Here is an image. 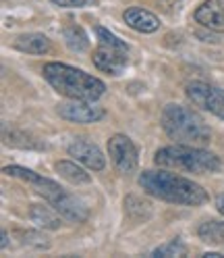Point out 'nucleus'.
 <instances>
[{
  "label": "nucleus",
  "mask_w": 224,
  "mask_h": 258,
  "mask_svg": "<svg viewBox=\"0 0 224 258\" xmlns=\"http://www.w3.org/2000/svg\"><path fill=\"white\" fill-rule=\"evenodd\" d=\"M187 98L193 102V106H199L207 112H212L218 119H224V90L218 86H212L207 82H189L185 86Z\"/></svg>",
  "instance_id": "6"
},
{
  "label": "nucleus",
  "mask_w": 224,
  "mask_h": 258,
  "mask_svg": "<svg viewBox=\"0 0 224 258\" xmlns=\"http://www.w3.org/2000/svg\"><path fill=\"white\" fill-rule=\"evenodd\" d=\"M93 31L98 36V48L93 52L95 69L115 77L121 75L127 67V62H129V48H127V44L119 36H115L110 29L102 25H95Z\"/></svg>",
  "instance_id": "5"
},
{
  "label": "nucleus",
  "mask_w": 224,
  "mask_h": 258,
  "mask_svg": "<svg viewBox=\"0 0 224 258\" xmlns=\"http://www.w3.org/2000/svg\"><path fill=\"white\" fill-rule=\"evenodd\" d=\"M67 152H69V156H73L75 160L83 163L85 167H89L93 171H102L106 167V158H104L102 150L95 146V144H91V142H87L83 138L75 140L67 148Z\"/></svg>",
  "instance_id": "10"
},
{
  "label": "nucleus",
  "mask_w": 224,
  "mask_h": 258,
  "mask_svg": "<svg viewBox=\"0 0 224 258\" xmlns=\"http://www.w3.org/2000/svg\"><path fill=\"white\" fill-rule=\"evenodd\" d=\"M42 73L46 82L60 96H65L69 100L95 102L106 92V84L102 79L93 77L77 67H71V64H65V62H46Z\"/></svg>",
  "instance_id": "2"
},
{
  "label": "nucleus",
  "mask_w": 224,
  "mask_h": 258,
  "mask_svg": "<svg viewBox=\"0 0 224 258\" xmlns=\"http://www.w3.org/2000/svg\"><path fill=\"white\" fill-rule=\"evenodd\" d=\"M62 38H65L67 48H69V50H73V52H85L89 48V38L85 34V29L79 27V25L65 27V31H62Z\"/></svg>",
  "instance_id": "18"
},
{
  "label": "nucleus",
  "mask_w": 224,
  "mask_h": 258,
  "mask_svg": "<svg viewBox=\"0 0 224 258\" xmlns=\"http://www.w3.org/2000/svg\"><path fill=\"white\" fill-rule=\"evenodd\" d=\"M52 206L71 223H85L87 217H89L87 206L79 198H75L73 194H69V191H62L60 196L52 202Z\"/></svg>",
  "instance_id": "13"
},
{
  "label": "nucleus",
  "mask_w": 224,
  "mask_h": 258,
  "mask_svg": "<svg viewBox=\"0 0 224 258\" xmlns=\"http://www.w3.org/2000/svg\"><path fill=\"white\" fill-rule=\"evenodd\" d=\"M50 3L60 7V9H81V7L93 5L95 0H50Z\"/></svg>",
  "instance_id": "22"
},
{
  "label": "nucleus",
  "mask_w": 224,
  "mask_h": 258,
  "mask_svg": "<svg viewBox=\"0 0 224 258\" xmlns=\"http://www.w3.org/2000/svg\"><path fill=\"white\" fill-rule=\"evenodd\" d=\"M29 219L42 229H58L62 225V217L54 206H44V204H34L29 208Z\"/></svg>",
  "instance_id": "15"
},
{
  "label": "nucleus",
  "mask_w": 224,
  "mask_h": 258,
  "mask_svg": "<svg viewBox=\"0 0 224 258\" xmlns=\"http://www.w3.org/2000/svg\"><path fill=\"white\" fill-rule=\"evenodd\" d=\"M123 21L131 29L139 31V34H154L160 27V19L156 15L148 9H141V7H129L123 13Z\"/></svg>",
  "instance_id": "12"
},
{
  "label": "nucleus",
  "mask_w": 224,
  "mask_h": 258,
  "mask_svg": "<svg viewBox=\"0 0 224 258\" xmlns=\"http://www.w3.org/2000/svg\"><path fill=\"white\" fill-rule=\"evenodd\" d=\"M23 237H25V239H23L25 246H34V248H38V250H44V248L50 246L48 237H44V235H40V233H34V231L23 233Z\"/></svg>",
  "instance_id": "21"
},
{
  "label": "nucleus",
  "mask_w": 224,
  "mask_h": 258,
  "mask_svg": "<svg viewBox=\"0 0 224 258\" xmlns=\"http://www.w3.org/2000/svg\"><path fill=\"white\" fill-rule=\"evenodd\" d=\"M164 134L177 144L205 146L212 142V132L195 110L183 104H166L160 115Z\"/></svg>",
  "instance_id": "3"
},
{
  "label": "nucleus",
  "mask_w": 224,
  "mask_h": 258,
  "mask_svg": "<svg viewBox=\"0 0 224 258\" xmlns=\"http://www.w3.org/2000/svg\"><path fill=\"white\" fill-rule=\"evenodd\" d=\"M154 258L158 256H187V246L183 244L181 239H172L164 246H158L154 252H152Z\"/></svg>",
  "instance_id": "20"
},
{
  "label": "nucleus",
  "mask_w": 224,
  "mask_h": 258,
  "mask_svg": "<svg viewBox=\"0 0 224 258\" xmlns=\"http://www.w3.org/2000/svg\"><path fill=\"white\" fill-rule=\"evenodd\" d=\"M0 246H3V250H7L9 248V233L3 229V244H0Z\"/></svg>",
  "instance_id": "24"
},
{
  "label": "nucleus",
  "mask_w": 224,
  "mask_h": 258,
  "mask_svg": "<svg viewBox=\"0 0 224 258\" xmlns=\"http://www.w3.org/2000/svg\"><path fill=\"white\" fill-rule=\"evenodd\" d=\"M15 50L19 52H25V54H48L50 52V40H48L44 34H36V31H31V34H21L13 40L11 44Z\"/></svg>",
  "instance_id": "14"
},
{
  "label": "nucleus",
  "mask_w": 224,
  "mask_h": 258,
  "mask_svg": "<svg viewBox=\"0 0 224 258\" xmlns=\"http://www.w3.org/2000/svg\"><path fill=\"white\" fill-rule=\"evenodd\" d=\"M56 112L60 115V119H65L69 123H77V125L98 123L106 115V110L102 106L93 104L89 100H69V102H62V104H58Z\"/></svg>",
  "instance_id": "8"
},
{
  "label": "nucleus",
  "mask_w": 224,
  "mask_h": 258,
  "mask_svg": "<svg viewBox=\"0 0 224 258\" xmlns=\"http://www.w3.org/2000/svg\"><path fill=\"white\" fill-rule=\"evenodd\" d=\"M139 187L150 196L170 204L201 206L207 202V191L193 179L174 175L168 171H143L137 177Z\"/></svg>",
  "instance_id": "1"
},
{
  "label": "nucleus",
  "mask_w": 224,
  "mask_h": 258,
  "mask_svg": "<svg viewBox=\"0 0 224 258\" xmlns=\"http://www.w3.org/2000/svg\"><path fill=\"white\" fill-rule=\"evenodd\" d=\"M54 169H56V173L62 177V179H67L73 185H85V183L91 181L89 173H85L81 167H77L75 163H71V160H58Z\"/></svg>",
  "instance_id": "17"
},
{
  "label": "nucleus",
  "mask_w": 224,
  "mask_h": 258,
  "mask_svg": "<svg viewBox=\"0 0 224 258\" xmlns=\"http://www.w3.org/2000/svg\"><path fill=\"white\" fill-rule=\"evenodd\" d=\"M125 206H127V215L137 223L148 221L152 217V204L146 200H139L137 196H129L125 200Z\"/></svg>",
  "instance_id": "19"
},
{
  "label": "nucleus",
  "mask_w": 224,
  "mask_h": 258,
  "mask_svg": "<svg viewBox=\"0 0 224 258\" xmlns=\"http://www.w3.org/2000/svg\"><path fill=\"white\" fill-rule=\"evenodd\" d=\"M154 163L164 169H179L193 175L218 173L222 167L220 158L216 154L199 146H191V144H177V146L160 148L154 154Z\"/></svg>",
  "instance_id": "4"
},
{
  "label": "nucleus",
  "mask_w": 224,
  "mask_h": 258,
  "mask_svg": "<svg viewBox=\"0 0 224 258\" xmlns=\"http://www.w3.org/2000/svg\"><path fill=\"white\" fill-rule=\"evenodd\" d=\"M3 173H5V175H11V177H17V179L29 183L31 187H34V189L40 194V196H44L50 204L60 196L62 191H65L56 181L46 179V177H42V175H38V173H34V171H29V169H25V167L11 165V167H5Z\"/></svg>",
  "instance_id": "9"
},
{
  "label": "nucleus",
  "mask_w": 224,
  "mask_h": 258,
  "mask_svg": "<svg viewBox=\"0 0 224 258\" xmlns=\"http://www.w3.org/2000/svg\"><path fill=\"white\" fill-rule=\"evenodd\" d=\"M108 152L112 158V165L117 167L119 173L123 175H133L139 165L137 148L131 142V138H127L123 134H115L108 140Z\"/></svg>",
  "instance_id": "7"
},
{
  "label": "nucleus",
  "mask_w": 224,
  "mask_h": 258,
  "mask_svg": "<svg viewBox=\"0 0 224 258\" xmlns=\"http://www.w3.org/2000/svg\"><path fill=\"white\" fill-rule=\"evenodd\" d=\"M197 235L203 244H210V246H224V221H203L197 229Z\"/></svg>",
  "instance_id": "16"
},
{
  "label": "nucleus",
  "mask_w": 224,
  "mask_h": 258,
  "mask_svg": "<svg viewBox=\"0 0 224 258\" xmlns=\"http://www.w3.org/2000/svg\"><path fill=\"white\" fill-rule=\"evenodd\" d=\"M216 208L220 215H224V194H218L216 196Z\"/></svg>",
  "instance_id": "23"
},
{
  "label": "nucleus",
  "mask_w": 224,
  "mask_h": 258,
  "mask_svg": "<svg viewBox=\"0 0 224 258\" xmlns=\"http://www.w3.org/2000/svg\"><path fill=\"white\" fill-rule=\"evenodd\" d=\"M195 21L216 34H224V0H203L195 11Z\"/></svg>",
  "instance_id": "11"
}]
</instances>
